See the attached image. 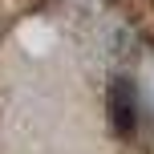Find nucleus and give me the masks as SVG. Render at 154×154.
<instances>
[{"label": "nucleus", "instance_id": "1", "mask_svg": "<svg viewBox=\"0 0 154 154\" xmlns=\"http://www.w3.org/2000/svg\"><path fill=\"white\" fill-rule=\"evenodd\" d=\"M106 109H109V130L118 138H130L138 126V97H134V81L130 77H114L106 89Z\"/></svg>", "mask_w": 154, "mask_h": 154}]
</instances>
